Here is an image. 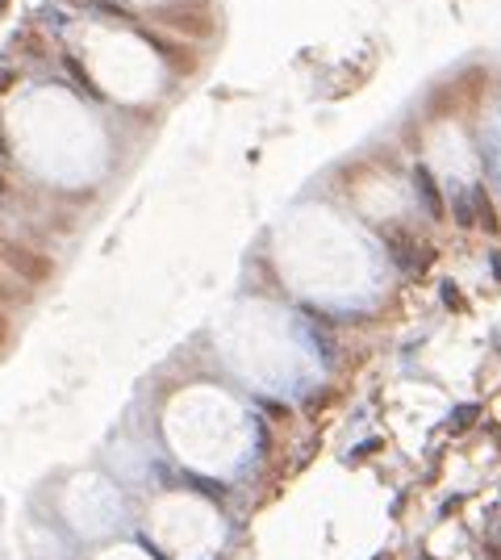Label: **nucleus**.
I'll return each instance as SVG.
<instances>
[{
    "label": "nucleus",
    "mask_w": 501,
    "mask_h": 560,
    "mask_svg": "<svg viewBox=\"0 0 501 560\" xmlns=\"http://www.w3.org/2000/svg\"><path fill=\"white\" fill-rule=\"evenodd\" d=\"M380 238H384V247H388L393 264L406 272V276H426V268H430V260H434L430 247H422L414 234H406L401 226H380Z\"/></svg>",
    "instance_id": "nucleus-1"
},
{
    "label": "nucleus",
    "mask_w": 501,
    "mask_h": 560,
    "mask_svg": "<svg viewBox=\"0 0 501 560\" xmlns=\"http://www.w3.org/2000/svg\"><path fill=\"white\" fill-rule=\"evenodd\" d=\"M414 192H418L422 210H426L434 222H443V218H447V201H443V192H439V180H434V172H430L426 164H418V168H414Z\"/></svg>",
    "instance_id": "nucleus-2"
},
{
    "label": "nucleus",
    "mask_w": 501,
    "mask_h": 560,
    "mask_svg": "<svg viewBox=\"0 0 501 560\" xmlns=\"http://www.w3.org/2000/svg\"><path fill=\"white\" fill-rule=\"evenodd\" d=\"M472 210H476V226L485 234H501V222H497V210H493V201H489V188L485 184H472Z\"/></svg>",
    "instance_id": "nucleus-3"
},
{
    "label": "nucleus",
    "mask_w": 501,
    "mask_h": 560,
    "mask_svg": "<svg viewBox=\"0 0 501 560\" xmlns=\"http://www.w3.org/2000/svg\"><path fill=\"white\" fill-rule=\"evenodd\" d=\"M5 260H9L17 272H25L30 280H46V276H50V260H42V256H30V251L5 247Z\"/></svg>",
    "instance_id": "nucleus-4"
},
{
    "label": "nucleus",
    "mask_w": 501,
    "mask_h": 560,
    "mask_svg": "<svg viewBox=\"0 0 501 560\" xmlns=\"http://www.w3.org/2000/svg\"><path fill=\"white\" fill-rule=\"evenodd\" d=\"M451 214H456V226H460V230H472V226H476L472 192H456V197H451Z\"/></svg>",
    "instance_id": "nucleus-5"
},
{
    "label": "nucleus",
    "mask_w": 501,
    "mask_h": 560,
    "mask_svg": "<svg viewBox=\"0 0 501 560\" xmlns=\"http://www.w3.org/2000/svg\"><path fill=\"white\" fill-rule=\"evenodd\" d=\"M476 423H480V405H460V410H451V431L456 435L472 431Z\"/></svg>",
    "instance_id": "nucleus-6"
},
{
    "label": "nucleus",
    "mask_w": 501,
    "mask_h": 560,
    "mask_svg": "<svg viewBox=\"0 0 501 560\" xmlns=\"http://www.w3.org/2000/svg\"><path fill=\"white\" fill-rule=\"evenodd\" d=\"M63 67H67V76H71V80H75V84H80V88H84V92H88V96H96V100H100V92H96V84H92V80H88V76H84V67H80V63H75V59H71V55H67V59H63Z\"/></svg>",
    "instance_id": "nucleus-7"
},
{
    "label": "nucleus",
    "mask_w": 501,
    "mask_h": 560,
    "mask_svg": "<svg viewBox=\"0 0 501 560\" xmlns=\"http://www.w3.org/2000/svg\"><path fill=\"white\" fill-rule=\"evenodd\" d=\"M443 305H447V310H464V293L456 289V284H451V280H443Z\"/></svg>",
    "instance_id": "nucleus-8"
},
{
    "label": "nucleus",
    "mask_w": 501,
    "mask_h": 560,
    "mask_svg": "<svg viewBox=\"0 0 501 560\" xmlns=\"http://www.w3.org/2000/svg\"><path fill=\"white\" fill-rule=\"evenodd\" d=\"M255 405H259L264 414H272V418H288V405H280V401H268V397H259Z\"/></svg>",
    "instance_id": "nucleus-9"
},
{
    "label": "nucleus",
    "mask_w": 501,
    "mask_h": 560,
    "mask_svg": "<svg viewBox=\"0 0 501 560\" xmlns=\"http://www.w3.org/2000/svg\"><path fill=\"white\" fill-rule=\"evenodd\" d=\"M485 560H501V544H489V548H485Z\"/></svg>",
    "instance_id": "nucleus-10"
},
{
    "label": "nucleus",
    "mask_w": 501,
    "mask_h": 560,
    "mask_svg": "<svg viewBox=\"0 0 501 560\" xmlns=\"http://www.w3.org/2000/svg\"><path fill=\"white\" fill-rule=\"evenodd\" d=\"M9 84H13V71H0V92H5Z\"/></svg>",
    "instance_id": "nucleus-11"
},
{
    "label": "nucleus",
    "mask_w": 501,
    "mask_h": 560,
    "mask_svg": "<svg viewBox=\"0 0 501 560\" xmlns=\"http://www.w3.org/2000/svg\"><path fill=\"white\" fill-rule=\"evenodd\" d=\"M493 272H497V280H501V256H493Z\"/></svg>",
    "instance_id": "nucleus-12"
},
{
    "label": "nucleus",
    "mask_w": 501,
    "mask_h": 560,
    "mask_svg": "<svg viewBox=\"0 0 501 560\" xmlns=\"http://www.w3.org/2000/svg\"><path fill=\"white\" fill-rule=\"evenodd\" d=\"M0 155H9V146H5V142H0Z\"/></svg>",
    "instance_id": "nucleus-13"
},
{
    "label": "nucleus",
    "mask_w": 501,
    "mask_h": 560,
    "mask_svg": "<svg viewBox=\"0 0 501 560\" xmlns=\"http://www.w3.org/2000/svg\"><path fill=\"white\" fill-rule=\"evenodd\" d=\"M0 192H5V176H0Z\"/></svg>",
    "instance_id": "nucleus-14"
},
{
    "label": "nucleus",
    "mask_w": 501,
    "mask_h": 560,
    "mask_svg": "<svg viewBox=\"0 0 501 560\" xmlns=\"http://www.w3.org/2000/svg\"><path fill=\"white\" fill-rule=\"evenodd\" d=\"M418 560H430V556H418Z\"/></svg>",
    "instance_id": "nucleus-15"
}]
</instances>
